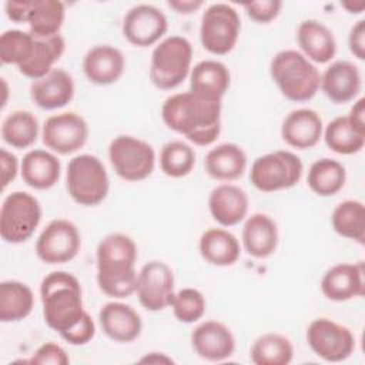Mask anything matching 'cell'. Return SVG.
<instances>
[{"instance_id":"obj_1","label":"cell","mask_w":365,"mask_h":365,"mask_svg":"<svg viewBox=\"0 0 365 365\" xmlns=\"http://www.w3.org/2000/svg\"><path fill=\"white\" fill-rule=\"evenodd\" d=\"M161 117L170 130L200 147L212 144L221 133V101H208L191 91L165 98Z\"/></svg>"},{"instance_id":"obj_2","label":"cell","mask_w":365,"mask_h":365,"mask_svg":"<svg viewBox=\"0 0 365 365\" xmlns=\"http://www.w3.org/2000/svg\"><path fill=\"white\" fill-rule=\"evenodd\" d=\"M97 284L108 297L127 298L137 289V245L123 232L106 235L97 245Z\"/></svg>"},{"instance_id":"obj_3","label":"cell","mask_w":365,"mask_h":365,"mask_svg":"<svg viewBox=\"0 0 365 365\" xmlns=\"http://www.w3.org/2000/svg\"><path fill=\"white\" fill-rule=\"evenodd\" d=\"M40 298L46 324L60 335L73 328L86 312L81 285L66 271H53L43 278Z\"/></svg>"},{"instance_id":"obj_4","label":"cell","mask_w":365,"mask_h":365,"mask_svg":"<svg viewBox=\"0 0 365 365\" xmlns=\"http://www.w3.org/2000/svg\"><path fill=\"white\" fill-rule=\"evenodd\" d=\"M269 73L282 96L295 103L311 100L319 88L318 68L297 50L278 51L271 60Z\"/></svg>"},{"instance_id":"obj_5","label":"cell","mask_w":365,"mask_h":365,"mask_svg":"<svg viewBox=\"0 0 365 365\" xmlns=\"http://www.w3.org/2000/svg\"><path fill=\"white\" fill-rule=\"evenodd\" d=\"M191 61V43L182 36H168L153 50L150 80L160 90H173L190 74Z\"/></svg>"},{"instance_id":"obj_6","label":"cell","mask_w":365,"mask_h":365,"mask_svg":"<svg viewBox=\"0 0 365 365\" xmlns=\"http://www.w3.org/2000/svg\"><path fill=\"white\" fill-rule=\"evenodd\" d=\"M66 187L77 204L94 207L106 200L110 180L100 158L91 154H80L68 161Z\"/></svg>"},{"instance_id":"obj_7","label":"cell","mask_w":365,"mask_h":365,"mask_svg":"<svg viewBox=\"0 0 365 365\" xmlns=\"http://www.w3.org/2000/svg\"><path fill=\"white\" fill-rule=\"evenodd\" d=\"M302 161L291 151L278 150L255 158L251 165L250 180L262 192L288 190L302 177Z\"/></svg>"},{"instance_id":"obj_8","label":"cell","mask_w":365,"mask_h":365,"mask_svg":"<svg viewBox=\"0 0 365 365\" xmlns=\"http://www.w3.org/2000/svg\"><path fill=\"white\" fill-rule=\"evenodd\" d=\"M41 221V205L38 200L26 192L9 194L0 208V235L9 244L27 241Z\"/></svg>"},{"instance_id":"obj_9","label":"cell","mask_w":365,"mask_h":365,"mask_svg":"<svg viewBox=\"0 0 365 365\" xmlns=\"http://www.w3.org/2000/svg\"><path fill=\"white\" fill-rule=\"evenodd\" d=\"M108 160L120 178L137 182L145 180L154 171L155 153L147 141L123 134L111 140Z\"/></svg>"},{"instance_id":"obj_10","label":"cell","mask_w":365,"mask_h":365,"mask_svg":"<svg viewBox=\"0 0 365 365\" xmlns=\"http://www.w3.org/2000/svg\"><path fill=\"white\" fill-rule=\"evenodd\" d=\"M241 20L237 10L227 3H214L205 9L200 24V40L211 54H228L237 44Z\"/></svg>"},{"instance_id":"obj_11","label":"cell","mask_w":365,"mask_h":365,"mask_svg":"<svg viewBox=\"0 0 365 365\" xmlns=\"http://www.w3.org/2000/svg\"><path fill=\"white\" fill-rule=\"evenodd\" d=\"M307 342L315 355L328 362L345 361L355 349L351 329L329 318H317L308 325Z\"/></svg>"},{"instance_id":"obj_12","label":"cell","mask_w":365,"mask_h":365,"mask_svg":"<svg viewBox=\"0 0 365 365\" xmlns=\"http://www.w3.org/2000/svg\"><path fill=\"white\" fill-rule=\"evenodd\" d=\"M81 237L77 227L64 218L50 221L36 241V254L46 264H66L77 257Z\"/></svg>"},{"instance_id":"obj_13","label":"cell","mask_w":365,"mask_h":365,"mask_svg":"<svg viewBox=\"0 0 365 365\" xmlns=\"http://www.w3.org/2000/svg\"><path fill=\"white\" fill-rule=\"evenodd\" d=\"M135 294L147 311H163L174 298V274L163 261L153 259L144 264L137 277Z\"/></svg>"},{"instance_id":"obj_14","label":"cell","mask_w":365,"mask_h":365,"mask_svg":"<svg viewBox=\"0 0 365 365\" xmlns=\"http://www.w3.org/2000/svg\"><path fill=\"white\" fill-rule=\"evenodd\" d=\"M43 143L53 153L67 155L78 151L88 138V125L86 120L74 113L64 111L50 115L41 130Z\"/></svg>"},{"instance_id":"obj_15","label":"cell","mask_w":365,"mask_h":365,"mask_svg":"<svg viewBox=\"0 0 365 365\" xmlns=\"http://www.w3.org/2000/svg\"><path fill=\"white\" fill-rule=\"evenodd\" d=\"M165 14L151 4H137L131 7L123 20V36L137 47L155 44L167 31Z\"/></svg>"},{"instance_id":"obj_16","label":"cell","mask_w":365,"mask_h":365,"mask_svg":"<svg viewBox=\"0 0 365 365\" xmlns=\"http://www.w3.org/2000/svg\"><path fill=\"white\" fill-rule=\"evenodd\" d=\"M191 345L200 358L221 362L234 354L235 338L225 324L210 319L194 328L191 332Z\"/></svg>"},{"instance_id":"obj_17","label":"cell","mask_w":365,"mask_h":365,"mask_svg":"<svg viewBox=\"0 0 365 365\" xmlns=\"http://www.w3.org/2000/svg\"><path fill=\"white\" fill-rule=\"evenodd\" d=\"M319 87L332 103H349L361 93L362 80L359 68L348 60H336L321 74Z\"/></svg>"},{"instance_id":"obj_18","label":"cell","mask_w":365,"mask_h":365,"mask_svg":"<svg viewBox=\"0 0 365 365\" xmlns=\"http://www.w3.org/2000/svg\"><path fill=\"white\" fill-rule=\"evenodd\" d=\"M322 294L335 302L349 301L362 297L364 288V264L341 262L331 267L321 279Z\"/></svg>"},{"instance_id":"obj_19","label":"cell","mask_w":365,"mask_h":365,"mask_svg":"<svg viewBox=\"0 0 365 365\" xmlns=\"http://www.w3.org/2000/svg\"><path fill=\"white\" fill-rule=\"evenodd\" d=\"M322 133V118L312 108L292 110L287 114L281 125L282 140L297 150L312 148L319 143Z\"/></svg>"},{"instance_id":"obj_20","label":"cell","mask_w":365,"mask_h":365,"mask_svg":"<svg viewBox=\"0 0 365 365\" xmlns=\"http://www.w3.org/2000/svg\"><path fill=\"white\" fill-rule=\"evenodd\" d=\"M98 321L103 332L115 342H133L143 329L138 312L124 302L111 301L101 307Z\"/></svg>"},{"instance_id":"obj_21","label":"cell","mask_w":365,"mask_h":365,"mask_svg":"<svg viewBox=\"0 0 365 365\" xmlns=\"http://www.w3.org/2000/svg\"><path fill=\"white\" fill-rule=\"evenodd\" d=\"M125 68L123 53L110 44L91 47L83 58V71L87 80L97 86H108L120 80Z\"/></svg>"},{"instance_id":"obj_22","label":"cell","mask_w":365,"mask_h":365,"mask_svg":"<svg viewBox=\"0 0 365 365\" xmlns=\"http://www.w3.org/2000/svg\"><path fill=\"white\" fill-rule=\"evenodd\" d=\"M30 97L43 110L61 108L74 97L73 77L63 68H53L48 74L30 84Z\"/></svg>"},{"instance_id":"obj_23","label":"cell","mask_w":365,"mask_h":365,"mask_svg":"<svg viewBox=\"0 0 365 365\" xmlns=\"http://www.w3.org/2000/svg\"><path fill=\"white\" fill-rule=\"evenodd\" d=\"M250 200L247 192L235 184H220L208 197L211 217L222 227L240 224L248 212Z\"/></svg>"},{"instance_id":"obj_24","label":"cell","mask_w":365,"mask_h":365,"mask_svg":"<svg viewBox=\"0 0 365 365\" xmlns=\"http://www.w3.org/2000/svg\"><path fill=\"white\" fill-rule=\"evenodd\" d=\"M231 81L227 66L217 60H202L190 71V91L208 101H221Z\"/></svg>"},{"instance_id":"obj_25","label":"cell","mask_w":365,"mask_h":365,"mask_svg":"<svg viewBox=\"0 0 365 365\" xmlns=\"http://www.w3.org/2000/svg\"><path fill=\"white\" fill-rule=\"evenodd\" d=\"M297 40L302 54L314 63L325 64L336 53L334 33L324 23L314 19L301 21L297 30Z\"/></svg>"},{"instance_id":"obj_26","label":"cell","mask_w":365,"mask_h":365,"mask_svg":"<svg viewBox=\"0 0 365 365\" xmlns=\"http://www.w3.org/2000/svg\"><path fill=\"white\" fill-rule=\"evenodd\" d=\"M20 173L23 181L34 190H48L54 187L60 178V160L46 150H30L24 154Z\"/></svg>"},{"instance_id":"obj_27","label":"cell","mask_w":365,"mask_h":365,"mask_svg":"<svg viewBox=\"0 0 365 365\" xmlns=\"http://www.w3.org/2000/svg\"><path fill=\"white\" fill-rule=\"evenodd\" d=\"M242 244L254 258L269 257L278 245V228L275 221L262 212L252 214L242 227Z\"/></svg>"},{"instance_id":"obj_28","label":"cell","mask_w":365,"mask_h":365,"mask_svg":"<svg viewBox=\"0 0 365 365\" xmlns=\"http://www.w3.org/2000/svg\"><path fill=\"white\" fill-rule=\"evenodd\" d=\"M204 167L214 180L235 181L247 168V155L238 144L222 143L207 153Z\"/></svg>"},{"instance_id":"obj_29","label":"cell","mask_w":365,"mask_h":365,"mask_svg":"<svg viewBox=\"0 0 365 365\" xmlns=\"http://www.w3.org/2000/svg\"><path fill=\"white\" fill-rule=\"evenodd\" d=\"M34 37V44L30 57L20 64L19 71L33 81L44 77L53 70V66L60 60L64 53L66 43L60 34L51 37Z\"/></svg>"},{"instance_id":"obj_30","label":"cell","mask_w":365,"mask_h":365,"mask_svg":"<svg viewBox=\"0 0 365 365\" xmlns=\"http://www.w3.org/2000/svg\"><path fill=\"white\" fill-rule=\"evenodd\" d=\"M201 257L211 265L228 267L238 261L241 248L237 237L224 228H210L200 237Z\"/></svg>"},{"instance_id":"obj_31","label":"cell","mask_w":365,"mask_h":365,"mask_svg":"<svg viewBox=\"0 0 365 365\" xmlns=\"http://www.w3.org/2000/svg\"><path fill=\"white\" fill-rule=\"evenodd\" d=\"M34 305V295L29 285L9 279L0 284V321L19 322L27 318Z\"/></svg>"},{"instance_id":"obj_32","label":"cell","mask_w":365,"mask_h":365,"mask_svg":"<svg viewBox=\"0 0 365 365\" xmlns=\"http://www.w3.org/2000/svg\"><path fill=\"white\" fill-rule=\"evenodd\" d=\"M346 181L345 167L332 158H319L311 164L307 182L312 192L319 197H331L342 190Z\"/></svg>"},{"instance_id":"obj_33","label":"cell","mask_w":365,"mask_h":365,"mask_svg":"<svg viewBox=\"0 0 365 365\" xmlns=\"http://www.w3.org/2000/svg\"><path fill=\"white\" fill-rule=\"evenodd\" d=\"M324 140L329 150L336 154L351 155L364 148L365 133L358 130L348 115L335 117L324 130Z\"/></svg>"},{"instance_id":"obj_34","label":"cell","mask_w":365,"mask_h":365,"mask_svg":"<svg viewBox=\"0 0 365 365\" xmlns=\"http://www.w3.org/2000/svg\"><path fill=\"white\" fill-rule=\"evenodd\" d=\"M331 224L336 234L359 244L365 242V205L358 200L339 202L331 215Z\"/></svg>"},{"instance_id":"obj_35","label":"cell","mask_w":365,"mask_h":365,"mask_svg":"<svg viewBox=\"0 0 365 365\" xmlns=\"http://www.w3.org/2000/svg\"><path fill=\"white\" fill-rule=\"evenodd\" d=\"M294 356L291 341L275 332L258 336L250 351V359L255 365H288Z\"/></svg>"},{"instance_id":"obj_36","label":"cell","mask_w":365,"mask_h":365,"mask_svg":"<svg viewBox=\"0 0 365 365\" xmlns=\"http://www.w3.org/2000/svg\"><path fill=\"white\" fill-rule=\"evenodd\" d=\"M66 17V7L58 0H33L29 14V33L38 37L58 34Z\"/></svg>"},{"instance_id":"obj_37","label":"cell","mask_w":365,"mask_h":365,"mask_svg":"<svg viewBox=\"0 0 365 365\" xmlns=\"http://www.w3.org/2000/svg\"><path fill=\"white\" fill-rule=\"evenodd\" d=\"M38 135V121L27 110L10 113L1 123V138L9 145L23 150L33 145Z\"/></svg>"},{"instance_id":"obj_38","label":"cell","mask_w":365,"mask_h":365,"mask_svg":"<svg viewBox=\"0 0 365 365\" xmlns=\"http://www.w3.org/2000/svg\"><path fill=\"white\" fill-rule=\"evenodd\" d=\"M195 164V153L192 147L184 141L174 140L163 145L160 153L161 171L173 178L188 175Z\"/></svg>"},{"instance_id":"obj_39","label":"cell","mask_w":365,"mask_h":365,"mask_svg":"<svg viewBox=\"0 0 365 365\" xmlns=\"http://www.w3.org/2000/svg\"><path fill=\"white\" fill-rule=\"evenodd\" d=\"M34 37L21 30H6L0 36V60L3 64H23L31 54Z\"/></svg>"},{"instance_id":"obj_40","label":"cell","mask_w":365,"mask_h":365,"mask_svg":"<svg viewBox=\"0 0 365 365\" xmlns=\"http://www.w3.org/2000/svg\"><path fill=\"white\" fill-rule=\"evenodd\" d=\"M205 298L195 288H182L174 294L171 308L174 317L184 324L198 321L205 312Z\"/></svg>"},{"instance_id":"obj_41","label":"cell","mask_w":365,"mask_h":365,"mask_svg":"<svg viewBox=\"0 0 365 365\" xmlns=\"http://www.w3.org/2000/svg\"><path fill=\"white\" fill-rule=\"evenodd\" d=\"M68 362L70 358L64 348L54 342H46L40 345L29 359V364L38 365H67Z\"/></svg>"},{"instance_id":"obj_42","label":"cell","mask_w":365,"mask_h":365,"mask_svg":"<svg viewBox=\"0 0 365 365\" xmlns=\"http://www.w3.org/2000/svg\"><path fill=\"white\" fill-rule=\"evenodd\" d=\"M247 16L255 23H269L272 21L282 9V1L279 0H262V1H250L244 4Z\"/></svg>"},{"instance_id":"obj_43","label":"cell","mask_w":365,"mask_h":365,"mask_svg":"<svg viewBox=\"0 0 365 365\" xmlns=\"http://www.w3.org/2000/svg\"><path fill=\"white\" fill-rule=\"evenodd\" d=\"M94 335H96V324L90 317V314L86 311L81 319L73 328L63 332L60 336L71 345H86L94 338Z\"/></svg>"},{"instance_id":"obj_44","label":"cell","mask_w":365,"mask_h":365,"mask_svg":"<svg viewBox=\"0 0 365 365\" xmlns=\"http://www.w3.org/2000/svg\"><path fill=\"white\" fill-rule=\"evenodd\" d=\"M0 171H1V188L4 190L17 175L19 171V161L14 154L7 151L6 148L0 150Z\"/></svg>"},{"instance_id":"obj_45","label":"cell","mask_w":365,"mask_h":365,"mask_svg":"<svg viewBox=\"0 0 365 365\" xmlns=\"http://www.w3.org/2000/svg\"><path fill=\"white\" fill-rule=\"evenodd\" d=\"M348 46L351 53L358 58H365V21L359 20L356 21L349 31L348 36Z\"/></svg>"},{"instance_id":"obj_46","label":"cell","mask_w":365,"mask_h":365,"mask_svg":"<svg viewBox=\"0 0 365 365\" xmlns=\"http://www.w3.org/2000/svg\"><path fill=\"white\" fill-rule=\"evenodd\" d=\"M33 0H7L4 3L6 16L16 23H27Z\"/></svg>"},{"instance_id":"obj_47","label":"cell","mask_w":365,"mask_h":365,"mask_svg":"<svg viewBox=\"0 0 365 365\" xmlns=\"http://www.w3.org/2000/svg\"><path fill=\"white\" fill-rule=\"evenodd\" d=\"M348 118L358 130L365 133V100L362 97L356 103H354Z\"/></svg>"},{"instance_id":"obj_48","label":"cell","mask_w":365,"mask_h":365,"mask_svg":"<svg viewBox=\"0 0 365 365\" xmlns=\"http://www.w3.org/2000/svg\"><path fill=\"white\" fill-rule=\"evenodd\" d=\"M167 4L180 14H191L197 11L204 3L201 0H170Z\"/></svg>"},{"instance_id":"obj_49","label":"cell","mask_w":365,"mask_h":365,"mask_svg":"<svg viewBox=\"0 0 365 365\" xmlns=\"http://www.w3.org/2000/svg\"><path fill=\"white\" fill-rule=\"evenodd\" d=\"M141 364H173V359L161 352H150L140 359Z\"/></svg>"},{"instance_id":"obj_50","label":"cell","mask_w":365,"mask_h":365,"mask_svg":"<svg viewBox=\"0 0 365 365\" xmlns=\"http://www.w3.org/2000/svg\"><path fill=\"white\" fill-rule=\"evenodd\" d=\"M342 7L346 9L349 13H362L364 7H365V3L364 1H358V3H342Z\"/></svg>"}]
</instances>
